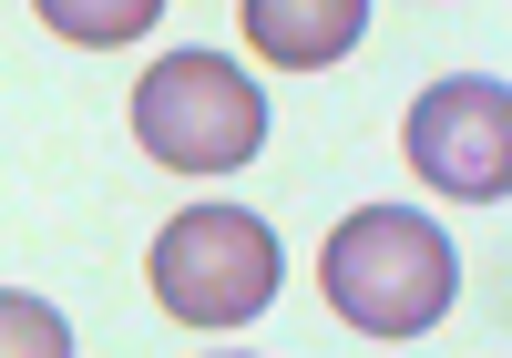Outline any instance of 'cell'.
<instances>
[{"label":"cell","mask_w":512,"mask_h":358,"mask_svg":"<svg viewBox=\"0 0 512 358\" xmlns=\"http://www.w3.org/2000/svg\"><path fill=\"white\" fill-rule=\"evenodd\" d=\"M277 236H267V215H246V205H185L175 226L154 236L144 256V277L164 297V318H185V328H246L256 307H277Z\"/></svg>","instance_id":"obj_2"},{"label":"cell","mask_w":512,"mask_h":358,"mask_svg":"<svg viewBox=\"0 0 512 358\" xmlns=\"http://www.w3.org/2000/svg\"><path fill=\"white\" fill-rule=\"evenodd\" d=\"M400 144H410V164L431 174L441 195H461V205H492V195H512V93H502L492 72L431 82V93L410 103Z\"/></svg>","instance_id":"obj_4"},{"label":"cell","mask_w":512,"mask_h":358,"mask_svg":"<svg viewBox=\"0 0 512 358\" xmlns=\"http://www.w3.org/2000/svg\"><path fill=\"white\" fill-rule=\"evenodd\" d=\"M41 21H52V31H72V41H144V31H154V11H144V0H103V11H82V0H52Z\"/></svg>","instance_id":"obj_7"},{"label":"cell","mask_w":512,"mask_h":358,"mask_svg":"<svg viewBox=\"0 0 512 358\" xmlns=\"http://www.w3.org/2000/svg\"><path fill=\"white\" fill-rule=\"evenodd\" d=\"M134 133L154 164L175 174H236L256 144H267V103L226 52H164L134 82Z\"/></svg>","instance_id":"obj_3"},{"label":"cell","mask_w":512,"mask_h":358,"mask_svg":"<svg viewBox=\"0 0 512 358\" xmlns=\"http://www.w3.org/2000/svg\"><path fill=\"white\" fill-rule=\"evenodd\" d=\"M0 358H72V328H62L41 297L0 287Z\"/></svg>","instance_id":"obj_6"},{"label":"cell","mask_w":512,"mask_h":358,"mask_svg":"<svg viewBox=\"0 0 512 358\" xmlns=\"http://www.w3.org/2000/svg\"><path fill=\"white\" fill-rule=\"evenodd\" d=\"M318 287H328V307H338L359 338H420V328L461 297V256H451V236L431 226V215L369 205V215H349V226L328 236Z\"/></svg>","instance_id":"obj_1"},{"label":"cell","mask_w":512,"mask_h":358,"mask_svg":"<svg viewBox=\"0 0 512 358\" xmlns=\"http://www.w3.org/2000/svg\"><path fill=\"white\" fill-rule=\"evenodd\" d=\"M369 31V0H246V41L277 52L287 72H318L338 52H359Z\"/></svg>","instance_id":"obj_5"}]
</instances>
